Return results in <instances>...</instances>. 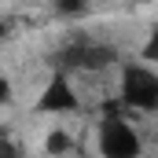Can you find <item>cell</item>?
I'll return each mask as SVG.
<instances>
[{"mask_svg": "<svg viewBox=\"0 0 158 158\" xmlns=\"http://www.w3.org/2000/svg\"><path fill=\"white\" fill-rule=\"evenodd\" d=\"M118 96L129 110L151 114L158 110V74L151 63H125L118 81Z\"/></svg>", "mask_w": 158, "mask_h": 158, "instance_id": "obj_1", "label": "cell"}, {"mask_svg": "<svg viewBox=\"0 0 158 158\" xmlns=\"http://www.w3.org/2000/svg\"><path fill=\"white\" fill-rule=\"evenodd\" d=\"M96 147H99L103 158H140V155H143V140H140V132L121 118V114H107V118L99 121Z\"/></svg>", "mask_w": 158, "mask_h": 158, "instance_id": "obj_2", "label": "cell"}, {"mask_svg": "<svg viewBox=\"0 0 158 158\" xmlns=\"http://www.w3.org/2000/svg\"><path fill=\"white\" fill-rule=\"evenodd\" d=\"M81 107V99H77V92L70 88V81H66V74H52L48 77V85L40 88V96H37V103H33V110L37 114H74Z\"/></svg>", "mask_w": 158, "mask_h": 158, "instance_id": "obj_3", "label": "cell"}, {"mask_svg": "<svg viewBox=\"0 0 158 158\" xmlns=\"http://www.w3.org/2000/svg\"><path fill=\"white\" fill-rule=\"evenodd\" d=\"M70 147H74V140H70V132H63V129H52V132H48V140H44V151H48L52 158L66 155Z\"/></svg>", "mask_w": 158, "mask_h": 158, "instance_id": "obj_4", "label": "cell"}, {"mask_svg": "<svg viewBox=\"0 0 158 158\" xmlns=\"http://www.w3.org/2000/svg\"><path fill=\"white\" fill-rule=\"evenodd\" d=\"M140 59L151 63V66H158V26H151V33H147L143 48H140Z\"/></svg>", "mask_w": 158, "mask_h": 158, "instance_id": "obj_5", "label": "cell"}, {"mask_svg": "<svg viewBox=\"0 0 158 158\" xmlns=\"http://www.w3.org/2000/svg\"><path fill=\"white\" fill-rule=\"evenodd\" d=\"M55 11L59 15H77V11H85V0H55Z\"/></svg>", "mask_w": 158, "mask_h": 158, "instance_id": "obj_6", "label": "cell"}]
</instances>
